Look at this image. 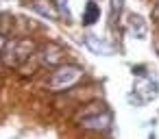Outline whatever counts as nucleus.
<instances>
[{"label":"nucleus","mask_w":159,"mask_h":139,"mask_svg":"<svg viewBox=\"0 0 159 139\" xmlns=\"http://www.w3.org/2000/svg\"><path fill=\"white\" fill-rule=\"evenodd\" d=\"M5 46H7V41H5V37H2V35H0V50H2Z\"/></svg>","instance_id":"f8f14e48"},{"label":"nucleus","mask_w":159,"mask_h":139,"mask_svg":"<svg viewBox=\"0 0 159 139\" xmlns=\"http://www.w3.org/2000/svg\"><path fill=\"white\" fill-rule=\"evenodd\" d=\"M33 9H35L39 15H44V18H50V20H57V18H59V11L48 2V0H35V2H33Z\"/></svg>","instance_id":"0eeeda50"},{"label":"nucleus","mask_w":159,"mask_h":139,"mask_svg":"<svg viewBox=\"0 0 159 139\" xmlns=\"http://www.w3.org/2000/svg\"><path fill=\"white\" fill-rule=\"evenodd\" d=\"M98 18H100V7L94 2V0H89L85 5V11H83V26H92Z\"/></svg>","instance_id":"6e6552de"},{"label":"nucleus","mask_w":159,"mask_h":139,"mask_svg":"<svg viewBox=\"0 0 159 139\" xmlns=\"http://www.w3.org/2000/svg\"><path fill=\"white\" fill-rule=\"evenodd\" d=\"M135 93L142 96V102H150L159 96V85L150 76H139L135 80Z\"/></svg>","instance_id":"7ed1b4c3"},{"label":"nucleus","mask_w":159,"mask_h":139,"mask_svg":"<svg viewBox=\"0 0 159 139\" xmlns=\"http://www.w3.org/2000/svg\"><path fill=\"white\" fill-rule=\"evenodd\" d=\"M39 59H42V63H44V65L55 67V65H59V63L63 61V50H61V48H57V46H46V48L42 50Z\"/></svg>","instance_id":"423d86ee"},{"label":"nucleus","mask_w":159,"mask_h":139,"mask_svg":"<svg viewBox=\"0 0 159 139\" xmlns=\"http://www.w3.org/2000/svg\"><path fill=\"white\" fill-rule=\"evenodd\" d=\"M120 9H122V0H111V15L120 13Z\"/></svg>","instance_id":"9d476101"},{"label":"nucleus","mask_w":159,"mask_h":139,"mask_svg":"<svg viewBox=\"0 0 159 139\" xmlns=\"http://www.w3.org/2000/svg\"><path fill=\"white\" fill-rule=\"evenodd\" d=\"M81 78H83V70L81 67H76V65H59L52 72L48 85H50L52 91H63V89L74 87Z\"/></svg>","instance_id":"f257e3e1"},{"label":"nucleus","mask_w":159,"mask_h":139,"mask_svg":"<svg viewBox=\"0 0 159 139\" xmlns=\"http://www.w3.org/2000/svg\"><path fill=\"white\" fill-rule=\"evenodd\" d=\"M31 52H33V41H29V39H11L5 46V57H2L5 65H9V67L22 65L29 59Z\"/></svg>","instance_id":"f03ea898"},{"label":"nucleus","mask_w":159,"mask_h":139,"mask_svg":"<svg viewBox=\"0 0 159 139\" xmlns=\"http://www.w3.org/2000/svg\"><path fill=\"white\" fill-rule=\"evenodd\" d=\"M83 41H85V46H87V48H89L94 54H102V57L113 54V46H111V44H107L105 39H100V37L92 35V33L83 35Z\"/></svg>","instance_id":"39448f33"},{"label":"nucleus","mask_w":159,"mask_h":139,"mask_svg":"<svg viewBox=\"0 0 159 139\" xmlns=\"http://www.w3.org/2000/svg\"><path fill=\"white\" fill-rule=\"evenodd\" d=\"M109 126H111V113L109 111H98L96 115L81 119V128H85V130H107Z\"/></svg>","instance_id":"20e7f679"},{"label":"nucleus","mask_w":159,"mask_h":139,"mask_svg":"<svg viewBox=\"0 0 159 139\" xmlns=\"http://www.w3.org/2000/svg\"><path fill=\"white\" fill-rule=\"evenodd\" d=\"M131 31H133V35L135 37H144L146 35V24H144V20L139 18V15H131Z\"/></svg>","instance_id":"1a4fd4ad"},{"label":"nucleus","mask_w":159,"mask_h":139,"mask_svg":"<svg viewBox=\"0 0 159 139\" xmlns=\"http://www.w3.org/2000/svg\"><path fill=\"white\" fill-rule=\"evenodd\" d=\"M152 18H155V20H159V2H157V5H155V9H152Z\"/></svg>","instance_id":"9b49d317"}]
</instances>
